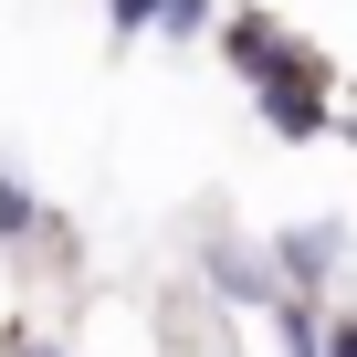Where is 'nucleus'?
I'll use <instances>...</instances> for the list:
<instances>
[{"mask_svg":"<svg viewBox=\"0 0 357 357\" xmlns=\"http://www.w3.org/2000/svg\"><path fill=\"white\" fill-rule=\"evenodd\" d=\"M315 357H357V315H326L315 326Z\"/></svg>","mask_w":357,"mask_h":357,"instance_id":"0eeeda50","label":"nucleus"},{"mask_svg":"<svg viewBox=\"0 0 357 357\" xmlns=\"http://www.w3.org/2000/svg\"><path fill=\"white\" fill-rule=\"evenodd\" d=\"M22 357H63V347H32V336H22Z\"/></svg>","mask_w":357,"mask_h":357,"instance_id":"6e6552de","label":"nucleus"},{"mask_svg":"<svg viewBox=\"0 0 357 357\" xmlns=\"http://www.w3.org/2000/svg\"><path fill=\"white\" fill-rule=\"evenodd\" d=\"M221 53H231V74L263 95V84H294V74H315V53L305 43H284V22H263V11H231L221 22Z\"/></svg>","mask_w":357,"mask_h":357,"instance_id":"f257e3e1","label":"nucleus"},{"mask_svg":"<svg viewBox=\"0 0 357 357\" xmlns=\"http://www.w3.org/2000/svg\"><path fill=\"white\" fill-rule=\"evenodd\" d=\"M158 32H168V43H190V32H211V0H158Z\"/></svg>","mask_w":357,"mask_h":357,"instance_id":"39448f33","label":"nucleus"},{"mask_svg":"<svg viewBox=\"0 0 357 357\" xmlns=\"http://www.w3.org/2000/svg\"><path fill=\"white\" fill-rule=\"evenodd\" d=\"M347 147H357V105H347Z\"/></svg>","mask_w":357,"mask_h":357,"instance_id":"1a4fd4ad","label":"nucleus"},{"mask_svg":"<svg viewBox=\"0 0 357 357\" xmlns=\"http://www.w3.org/2000/svg\"><path fill=\"white\" fill-rule=\"evenodd\" d=\"M263 116H273L284 137H315V126H326V63L294 74V84H263Z\"/></svg>","mask_w":357,"mask_h":357,"instance_id":"f03ea898","label":"nucleus"},{"mask_svg":"<svg viewBox=\"0 0 357 357\" xmlns=\"http://www.w3.org/2000/svg\"><path fill=\"white\" fill-rule=\"evenodd\" d=\"M105 22H116V32L137 43V32H158V0H105Z\"/></svg>","mask_w":357,"mask_h":357,"instance_id":"423d86ee","label":"nucleus"},{"mask_svg":"<svg viewBox=\"0 0 357 357\" xmlns=\"http://www.w3.org/2000/svg\"><path fill=\"white\" fill-rule=\"evenodd\" d=\"M273 263H284L294 284H326V273L347 263V231H336V221H315V231H284V242H273Z\"/></svg>","mask_w":357,"mask_h":357,"instance_id":"7ed1b4c3","label":"nucleus"},{"mask_svg":"<svg viewBox=\"0 0 357 357\" xmlns=\"http://www.w3.org/2000/svg\"><path fill=\"white\" fill-rule=\"evenodd\" d=\"M32 221H43V200L22 190L11 168H0V242H32Z\"/></svg>","mask_w":357,"mask_h":357,"instance_id":"20e7f679","label":"nucleus"}]
</instances>
